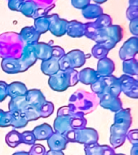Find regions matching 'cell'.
<instances>
[{
    "mask_svg": "<svg viewBox=\"0 0 138 155\" xmlns=\"http://www.w3.org/2000/svg\"><path fill=\"white\" fill-rule=\"evenodd\" d=\"M69 142H75L84 145H93L99 141V133L94 128L85 127L81 129H74L65 134Z\"/></svg>",
    "mask_w": 138,
    "mask_h": 155,
    "instance_id": "5b68a950",
    "label": "cell"
},
{
    "mask_svg": "<svg viewBox=\"0 0 138 155\" xmlns=\"http://www.w3.org/2000/svg\"><path fill=\"white\" fill-rule=\"evenodd\" d=\"M99 77L96 70L92 68H85L78 72V81L84 85L93 84Z\"/></svg>",
    "mask_w": 138,
    "mask_h": 155,
    "instance_id": "cb8c5ba5",
    "label": "cell"
},
{
    "mask_svg": "<svg viewBox=\"0 0 138 155\" xmlns=\"http://www.w3.org/2000/svg\"><path fill=\"white\" fill-rule=\"evenodd\" d=\"M22 112H24L28 122L36 120L39 118H41L38 110L36 107H34L33 106H31V105L28 104H26V106L24 107Z\"/></svg>",
    "mask_w": 138,
    "mask_h": 155,
    "instance_id": "e575fe53",
    "label": "cell"
},
{
    "mask_svg": "<svg viewBox=\"0 0 138 155\" xmlns=\"http://www.w3.org/2000/svg\"><path fill=\"white\" fill-rule=\"evenodd\" d=\"M38 7H36V4L32 0H28L22 5L20 11L24 15L28 17H33L36 13V11Z\"/></svg>",
    "mask_w": 138,
    "mask_h": 155,
    "instance_id": "d6a6232c",
    "label": "cell"
},
{
    "mask_svg": "<svg viewBox=\"0 0 138 155\" xmlns=\"http://www.w3.org/2000/svg\"><path fill=\"white\" fill-rule=\"evenodd\" d=\"M49 20L48 31L55 36L60 37L66 33V27L68 21L65 19H60L58 15H52L48 16Z\"/></svg>",
    "mask_w": 138,
    "mask_h": 155,
    "instance_id": "30bf717a",
    "label": "cell"
},
{
    "mask_svg": "<svg viewBox=\"0 0 138 155\" xmlns=\"http://www.w3.org/2000/svg\"><path fill=\"white\" fill-rule=\"evenodd\" d=\"M54 111V105L52 102L46 101V103L39 109V114L42 118H47L53 114Z\"/></svg>",
    "mask_w": 138,
    "mask_h": 155,
    "instance_id": "8d00e7d4",
    "label": "cell"
},
{
    "mask_svg": "<svg viewBox=\"0 0 138 155\" xmlns=\"http://www.w3.org/2000/svg\"><path fill=\"white\" fill-rule=\"evenodd\" d=\"M45 155H65L62 151H55V150H48L46 151Z\"/></svg>",
    "mask_w": 138,
    "mask_h": 155,
    "instance_id": "816d5d0a",
    "label": "cell"
},
{
    "mask_svg": "<svg viewBox=\"0 0 138 155\" xmlns=\"http://www.w3.org/2000/svg\"><path fill=\"white\" fill-rule=\"evenodd\" d=\"M133 123V117L130 108H122L120 111L115 112L114 124L120 128L128 131Z\"/></svg>",
    "mask_w": 138,
    "mask_h": 155,
    "instance_id": "8fae6325",
    "label": "cell"
},
{
    "mask_svg": "<svg viewBox=\"0 0 138 155\" xmlns=\"http://www.w3.org/2000/svg\"><path fill=\"white\" fill-rule=\"evenodd\" d=\"M115 69L116 66L113 61L106 57L99 60L97 64L96 72L99 77H105L112 74Z\"/></svg>",
    "mask_w": 138,
    "mask_h": 155,
    "instance_id": "e0dca14e",
    "label": "cell"
},
{
    "mask_svg": "<svg viewBox=\"0 0 138 155\" xmlns=\"http://www.w3.org/2000/svg\"><path fill=\"white\" fill-rule=\"evenodd\" d=\"M1 67L2 71L10 74L22 72V66L19 59H2L1 61Z\"/></svg>",
    "mask_w": 138,
    "mask_h": 155,
    "instance_id": "7402d4cb",
    "label": "cell"
},
{
    "mask_svg": "<svg viewBox=\"0 0 138 155\" xmlns=\"http://www.w3.org/2000/svg\"><path fill=\"white\" fill-rule=\"evenodd\" d=\"M99 104V97L94 93L78 90L71 94L69 99V105L72 107L76 112L83 115L91 113Z\"/></svg>",
    "mask_w": 138,
    "mask_h": 155,
    "instance_id": "277c9868",
    "label": "cell"
},
{
    "mask_svg": "<svg viewBox=\"0 0 138 155\" xmlns=\"http://www.w3.org/2000/svg\"><path fill=\"white\" fill-rule=\"evenodd\" d=\"M127 17L128 19L132 21L133 19H137L138 17V8L137 7H129L127 10Z\"/></svg>",
    "mask_w": 138,
    "mask_h": 155,
    "instance_id": "7dc6e473",
    "label": "cell"
},
{
    "mask_svg": "<svg viewBox=\"0 0 138 155\" xmlns=\"http://www.w3.org/2000/svg\"><path fill=\"white\" fill-rule=\"evenodd\" d=\"M82 12L83 16L86 19H97L99 15L104 14L102 7L96 4H89L87 7L82 9Z\"/></svg>",
    "mask_w": 138,
    "mask_h": 155,
    "instance_id": "4316f807",
    "label": "cell"
},
{
    "mask_svg": "<svg viewBox=\"0 0 138 155\" xmlns=\"http://www.w3.org/2000/svg\"><path fill=\"white\" fill-rule=\"evenodd\" d=\"M65 54V50H64L61 47L58 45H53V48H52V58L60 59V58H62Z\"/></svg>",
    "mask_w": 138,
    "mask_h": 155,
    "instance_id": "bcb514c9",
    "label": "cell"
},
{
    "mask_svg": "<svg viewBox=\"0 0 138 155\" xmlns=\"http://www.w3.org/2000/svg\"><path fill=\"white\" fill-rule=\"evenodd\" d=\"M90 0H72V5L75 8L83 9L87 5L90 4Z\"/></svg>",
    "mask_w": 138,
    "mask_h": 155,
    "instance_id": "681fc988",
    "label": "cell"
},
{
    "mask_svg": "<svg viewBox=\"0 0 138 155\" xmlns=\"http://www.w3.org/2000/svg\"><path fill=\"white\" fill-rule=\"evenodd\" d=\"M48 86L55 91H65L71 86V79L67 70H59L52 76H49L48 81Z\"/></svg>",
    "mask_w": 138,
    "mask_h": 155,
    "instance_id": "8992f818",
    "label": "cell"
},
{
    "mask_svg": "<svg viewBox=\"0 0 138 155\" xmlns=\"http://www.w3.org/2000/svg\"><path fill=\"white\" fill-rule=\"evenodd\" d=\"M34 28L41 35L48 31V28H49V20H48V16L39 17L35 19Z\"/></svg>",
    "mask_w": 138,
    "mask_h": 155,
    "instance_id": "1f68e13d",
    "label": "cell"
},
{
    "mask_svg": "<svg viewBox=\"0 0 138 155\" xmlns=\"http://www.w3.org/2000/svg\"><path fill=\"white\" fill-rule=\"evenodd\" d=\"M5 140H6L7 145L11 148H15L23 143L21 133H19L16 130L10 131L9 133L6 135Z\"/></svg>",
    "mask_w": 138,
    "mask_h": 155,
    "instance_id": "f1b7e54d",
    "label": "cell"
},
{
    "mask_svg": "<svg viewBox=\"0 0 138 155\" xmlns=\"http://www.w3.org/2000/svg\"><path fill=\"white\" fill-rule=\"evenodd\" d=\"M26 1H28V0H10L8 7H10V9L13 10V11L19 12L22 5L24 4Z\"/></svg>",
    "mask_w": 138,
    "mask_h": 155,
    "instance_id": "ee69618b",
    "label": "cell"
},
{
    "mask_svg": "<svg viewBox=\"0 0 138 155\" xmlns=\"http://www.w3.org/2000/svg\"><path fill=\"white\" fill-rule=\"evenodd\" d=\"M37 58H36V52L34 45H27L24 46L22 55L19 58V61L22 66V72L26 71L29 68L36 62Z\"/></svg>",
    "mask_w": 138,
    "mask_h": 155,
    "instance_id": "9c48e42d",
    "label": "cell"
},
{
    "mask_svg": "<svg viewBox=\"0 0 138 155\" xmlns=\"http://www.w3.org/2000/svg\"><path fill=\"white\" fill-rule=\"evenodd\" d=\"M126 135H120V134H111L110 136V143L113 149L120 147L125 142Z\"/></svg>",
    "mask_w": 138,
    "mask_h": 155,
    "instance_id": "f35d334b",
    "label": "cell"
},
{
    "mask_svg": "<svg viewBox=\"0 0 138 155\" xmlns=\"http://www.w3.org/2000/svg\"><path fill=\"white\" fill-rule=\"evenodd\" d=\"M126 139L129 140V142L133 145H138V130L137 129H132L128 131L126 134Z\"/></svg>",
    "mask_w": 138,
    "mask_h": 155,
    "instance_id": "7bdbcfd3",
    "label": "cell"
},
{
    "mask_svg": "<svg viewBox=\"0 0 138 155\" xmlns=\"http://www.w3.org/2000/svg\"><path fill=\"white\" fill-rule=\"evenodd\" d=\"M90 88L93 93L95 94H101L104 92L105 89V82H104V77H99V78L90 85Z\"/></svg>",
    "mask_w": 138,
    "mask_h": 155,
    "instance_id": "74e56055",
    "label": "cell"
},
{
    "mask_svg": "<svg viewBox=\"0 0 138 155\" xmlns=\"http://www.w3.org/2000/svg\"><path fill=\"white\" fill-rule=\"evenodd\" d=\"M104 78L105 82V89L104 93H107L116 97L120 96L121 93V88L118 78L111 74L109 76H105Z\"/></svg>",
    "mask_w": 138,
    "mask_h": 155,
    "instance_id": "ac0fdd59",
    "label": "cell"
},
{
    "mask_svg": "<svg viewBox=\"0 0 138 155\" xmlns=\"http://www.w3.org/2000/svg\"><path fill=\"white\" fill-rule=\"evenodd\" d=\"M123 71L124 74L129 76L138 75V61L136 58H132L123 61Z\"/></svg>",
    "mask_w": 138,
    "mask_h": 155,
    "instance_id": "83f0119b",
    "label": "cell"
},
{
    "mask_svg": "<svg viewBox=\"0 0 138 155\" xmlns=\"http://www.w3.org/2000/svg\"><path fill=\"white\" fill-rule=\"evenodd\" d=\"M138 53V38L137 36H133L127 40L121 46L119 51V56L121 60L125 61L135 58Z\"/></svg>",
    "mask_w": 138,
    "mask_h": 155,
    "instance_id": "52a82bcc",
    "label": "cell"
},
{
    "mask_svg": "<svg viewBox=\"0 0 138 155\" xmlns=\"http://www.w3.org/2000/svg\"><path fill=\"white\" fill-rule=\"evenodd\" d=\"M29 155H45V147L40 144H34L29 150Z\"/></svg>",
    "mask_w": 138,
    "mask_h": 155,
    "instance_id": "b9f144b4",
    "label": "cell"
},
{
    "mask_svg": "<svg viewBox=\"0 0 138 155\" xmlns=\"http://www.w3.org/2000/svg\"><path fill=\"white\" fill-rule=\"evenodd\" d=\"M12 155H29V153L25 152V151H19V152L14 153Z\"/></svg>",
    "mask_w": 138,
    "mask_h": 155,
    "instance_id": "11a10c76",
    "label": "cell"
},
{
    "mask_svg": "<svg viewBox=\"0 0 138 155\" xmlns=\"http://www.w3.org/2000/svg\"><path fill=\"white\" fill-rule=\"evenodd\" d=\"M109 50L103 44H96L91 48V54L94 58L100 60L108 55Z\"/></svg>",
    "mask_w": 138,
    "mask_h": 155,
    "instance_id": "836d02e7",
    "label": "cell"
},
{
    "mask_svg": "<svg viewBox=\"0 0 138 155\" xmlns=\"http://www.w3.org/2000/svg\"><path fill=\"white\" fill-rule=\"evenodd\" d=\"M129 4L131 7H137L138 1L137 0H129Z\"/></svg>",
    "mask_w": 138,
    "mask_h": 155,
    "instance_id": "db71d44e",
    "label": "cell"
},
{
    "mask_svg": "<svg viewBox=\"0 0 138 155\" xmlns=\"http://www.w3.org/2000/svg\"><path fill=\"white\" fill-rule=\"evenodd\" d=\"M24 44L19 33L6 32L0 35V58L2 59H19Z\"/></svg>",
    "mask_w": 138,
    "mask_h": 155,
    "instance_id": "3957f363",
    "label": "cell"
},
{
    "mask_svg": "<svg viewBox=\"0 0 138 155\" xmlns=\"http://www.w3.org/2000/svg\"><path fill=\"white\" fill-rule=\"evenodd\" d=\"M9 126H11L10 112L0 109V127L1 128H7Z\"/></svg>",
    "mask_w": 138,
    "mask_h": 155,
    "instance_id": "60d3db41",
    "label": "cell"
},
{
    "mask_svg": "<svg viewBox=\"0 0 138 155\" xmlns=\"http://www.w3.org/2000/svg\"><path fill=\"white\" fill-rule=\"evenodd\" d=\"M67 57L70 68L72 69H77L83 66L87 61V57L85 53L82 50L79 49H74L70 51L69 53H65Z\"/></svg>",
    "mask_w": 138,
    "mask_h": 155,
    "instance_id": "5bb4252c",
    "label": "cell"
},
{
    "mask_svg": "<svg viewBox=\"0 0 138 155\" xmlns=\"http://www.w3.org/2000/svg\"><path fill=\"white\" fill-rule=\"evenodd\" d=\"M25 99L28 104L36 107L38 111L47 101L43 93L38 89L28 90Z\"/></svg>",
    "mask_w": 138,
    "mask_h": 155,
    "instance_id": "7c38bea8",
    "label": "cell"
},
{
    "mask_svg": "<svg viewBox=\"0 0 138 155\" xmlns=\"http://www.w3.org/2000/svg\"><path fill=\"white\" fill-rule=\"evenodd\" d=\"M84 151L86 155H115V150L107 145H99L98 143L93 145H85Z\"/></svg>",
    "mask_w": 138,
    "mask_h": 155,
    "instance_id": "9a60e30c",
    "label": "cell"
},
{
    "mask_svg": "<svg viewBox=\"0 0 138 155\" xmlns=\"http://www.w3.org/2000/svg\"><path fill=\"white\" fill-rule=\"evenodd\" d=\"M87 120L83 114L76 112L70 105L63 106L58 110L57 117L53 122V130L56 133L65 135L74 129L87 127Z\"/></svg>",
    "mask_w": 138,
    "mask_h": 155,
    "instance_id": "6da1fadb",
    "label": "cell"
},
{
    "mask_svg": "<svg viewBox=\"0 0 138 155\" xmlns=\"http://www.w3.org/2000/svg\"><path fill=\"white\" fill-rule=\"evenodd\" d=\"M7 96L11 99L19 96H25L28 92L26 85L21 82H13L7 85Z\"/></svg>",
    "mask_w": 138,
    "mask_h": 155,
    "instance_id": "603a6c76",
    "label": "cell"
},
{
    "mask_svg": "<svg viewBox=\"0 0 138 155\" xmlns=\"http://www.w3.org/2000/svg\"><path fill=\"white\" fill-rule=\"evenodd\" d=\"M99 99V105L105 109L116 112L123 108L122 101L119 97L114 96L112 94L104 93V94H98Z\"/></svg>",
    "mask_w": 138,
    "mask_h": 155,
    "instance_id": "ba28073f",
    "label": "cell"
},
{
    "mask_svg": "<svg viewBox=\"0 0 138 155\" xmlns=\"http://www.w3.org/2000/svg\"><path fill=\"white\" fill-rule=\"evenodd\" d=\"M11 116V126L15 128H24L28 124V121L27 120L26 116L20 111H8Z\"/></svg>",
    "mask_w": 138,
    "mask_h": 155,
    "instance_id": "484cf974",
    "label": "cell"
},
{
    "mask_svg": "<svg viewBox=\"0 0 138 155\" xmlns=\"http://www.w3.org/2000/svg\"><path fill=\"white\" fill-rule=\"evenodd\" d=\"M22 135V141L25 145H33L36 144V138L34 136L32 131H24L21 133Z\"/></svg>",
    "mask_w": 138,
    "mask_h": 155,
    "instance_id": "ab89813d",
    "label": "cell"
},
{
    "mask_svg": "<svg viewBox=\"0 0 138 155\" xmlns=\"http://www.w3.org/2000/svg\"><path fill=\"white\" fill-rule=\"evenodd\" d=\"M126 96L131 99H137L138 98V83L133 85V87L129 88L128 91L123 92Z\"/></svg>",
    "mask_w": 138,
    "mask_h": 155,
    "instance_id": "f6af8a7d",
    "label": "cell"
},
{
    "mask_svg": "<svg viewBox=\"0 0 138 155\" xmlns=\"http://www.w3.org/2000/svg\"><path fill=\"white\" fill-rule=\"evenodd\" d=\"M129 29H130V31L134 36H138V19H133V20L130 22Z\"/></svg>",
    "mask_w": 138,
    "mask_h": 155,
    "instance_id": "f907efd6",
    "label": "cell"
},
{
    "mask_svg": "<svg viewBox=\"0 0 138 155\" xmlns=\"http://www.w3.org/2000/svg\"><path fill=\"white\" fill-rule=\"evenodd\" d=\"M19 35L24 45L37 43L41 37V34L36 31L34 27H25L20 31Z\"/></svg>",
    "mask_w": 138,
    "mask_h": 155,
    "instance_id": "2e32d148",
    "label": "cell"
},
{
    "mask_svg": "<svg viewBox=\"0 0 138 155\" xmlns=\"http://www.w3.org/2000/svg\"><path fill=\"white\" fill-rule=\"evenodd\" d=\"M131 155H138V145H133L132 149L130 151Z\"/></svg>",
    "mask_w": 138,
    "mask_h": 155,
    "instance_id": "f5cc1de1",
    "label": "cell"
},
{
    "mask_svg": "<svg viewBox=\"0 0 138 155\" xmlns=\"http://www.w3.org/2000/svg\"><path fill=\"white\" fill-rule=\"evenodd\" d=\"M34 48L36 52L37 60L40 59L42 61L48 60L52 58V48L53 45H50L49 44L44 43V42H37L34 44Z\"/></svg>",
    "mask_w": 138,
    "mask_h": 155,
    "instance_id": "ffe728a7",
    "label": "cell"
},
{
    "mask_svg": "<svg viewBox=\"0 0 138 155\" xmlns=\"http://www.w3.org/2000/svg\"><path fill=\"white\" fill-rule=\"evenodd\" d=\"M85 36L96 44H103L110 51L123 38V29L119 25L97 29L92 23H87L85 24Z\"/></svg>",
    "mask_w": 138,
    "mask_h": 155,
    "instance_id": "7a4b0ae2",
    "label": "cell"
},
{
    "mask_svg": "<svg viewBox=\"0 0 138 155\" xmlns=\"http://www.w3.org/2000/svg\"><path fill=\"white\" fill-rule=\"evenodd\" d=\"M32 133L36 140H47L54 133V130L48 124L44 123L35 127Z\"/></svg>",
    "mask_w": 138,
    "mask_h": 155,
    "instance_id": "44dd1931",
    "label": "cell"
},
{
    "mask_svg": "<svg viewBox=\"0 0 138 155\" xmlns=\"http://www.w3.org/2000/svg\"><path fill=\"white\" fill-rule=\"evenodd\" d=\"M68 143L69 141L65 137V136L56 132H54L47 140V144L49 150L55 151H63L65 150Z\"/></svg>",
    "mask_w": 138,
    "mask_h": 155,
    "instance_id": "4fadbf2b",
    "label": "cell"
},
{
    "mask_svg": "<svg viewBox=\"0 0 138 155\" xmlns=\"http://www.w3.org/2000/svg\"><path fill=\"white\" fill-rule=\"evenodd\" d=\"M7 82L0 81V103L4 101L7 97Z\"/></svg>",
    "mask_w": 138,
    "mask_h": 155,
    "instance_id": "c3c4849f",
    "label": "cell"
},
{
    "mask_svg": "<svg viewBox=\"0 0 138 155\" xmlns=\"http://www.w3.org/2000/svg\"><path fill=\"white\" fill-rule=\"evenodd\" d=\"M58 61H59V59L54 58H51L48 60L43 61L41 62V70L44 74L49 77L56 73H58L60 70L59 65H58Z\"/></svg>",
    "mask_w": 138,
    "mask_h": 155,
    "instance_id": "d4e9b609",
    "label": "cell"
},
{
    "mask_svg": "<svg viewBox=\"0 0 138 155\" xmlns=\"http://www.w3.org/2000/svg\"><path fill=\"white\" fill-rule=\"evenodd\" d=\"M28 104L25 99V96H19L11 99V101L8 104V108L9 111H13V110H16V111H23V109L26 104Z\"/></svg>",
    "mask_w": 138,
    "mask_h": 155,
    "instance_id": "4dcf8cb0",
    "label": "cell"
},
{
    "mask_svg": "<svg viewBox=\"0 0 138 155\" xmlns=\"http://www.w3.org/2000/svg\"><path fill=\"white\" fill-rule=\"evenodd\" d=\"M119 82L120 85L121 92H125L129 88L133 87V85L138 83V81L135 79L133 76H129L127 74L121 75L120 77L118 78Z\"/></svg>",
    "mask_w": 138,
    "mask_h": 155,
    "instance_id": "f546056e",
    "label": "cell"
},
{
    "mask_svg": "<svg viewBox=\"0 0 138 155\" xmlns=\"http://www.w3.org/2000/svg\"><path fill=\"white\" fill-rule=\"evenodd\" d=\"M66 33L73 38H80L85 36V24L81 22L72 20L68 22L66 27Z\"/></svg>",
    "mask_w": 138,
    "mask_h": 155,
    "instance_id": "d6986e66",
    "label": "cell"
},
{
    "mask_svg": "<svg viewBox=\"0 0 138 155\" xmlns=\"http://www.w3.org/2000/svg\"><path fill=\"white\" fill-rule=\"evenodd\" d=\"M115 155H125V154H123V153H117V154H115Z\"/></svg>",
    "mask_w": 138,
    "mask_h": 155,
    "instance_id": "9f6ffc18",
    "label": "cell"
},
{
    "mask_svg": "<svg viewBox=\"0 0 138 155\" xmlns=\"http://www.w3.org/2000/svg\"><path fill=\"white\" fill-rule=\"evenodd\" d=\"M112 20L111 18L108 15L102 14L101 15H99L96 19V20L92 23L93 26L97 29L99 28H104L107 27H109L112 25Z\"/></svg>",
    "mask_w": 138,
    "mask_h": 155,
    "instance_id": "d590c367",
    "label": "cell"
}]
</instances>
